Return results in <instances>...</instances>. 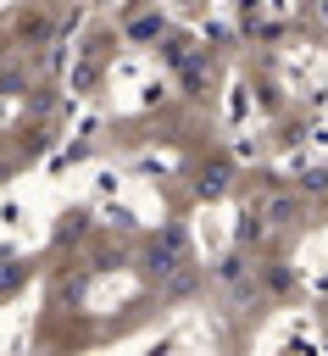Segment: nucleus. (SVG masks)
Instances as JSON below:
<instances>
[{"mask_svg": "<svg viewBox=\"0 0 328 356\" xmlns=\"http://www.w3.org/2000/svg\"><path fill=\"white\" fill-rule=\"evenodd\" d=\"M178 267H189V239H183V228H167L161 239H150V250H145V273L161 284V278H172Z\"/></svg>", "mask_w": 328, "mask_h": 356, "instance_id": "f257e3e1", "label": "nucleus"}, {"mask_svg": "<svg viewBox=\"0 0 328 356\" xmlns=\"http://www.w3.org/2000/svg\"><path fill=\"white\" fill-rule=\"evenodd\" d=\"M228 189V161H211V167H200V178H195V195L200 200H217Z\"/></svg>", "mask_w": 328, "mask_h": 356, "instance_id": "f03ea898", "label": "nucleus"}, {"mask_svg": "<svg viewBox=\"0 0 328 356\" xmlns=\"http://www.w3.org/2000/svg\"><path fill=\"white\" fill-rule=\"evenodd\" d=\"M22 278H28V267H22V261H0V295H11Z\"/></svg>", "mask_w": 328, "mask_h": 356, "instance_id": "7ed1b4c3", "label": "nucleus"}, {"mask_svg": "<svg viewBox=\"0 0 328 356\" xmlns=\"http://www.w3.org/2000/svg\"><path fill=\"white\" fill-rule=\"evenodd\" d=\"M261 234H267V222H261L256 211H245V217H239V239H261Z\"/></svg>", "mask_w": 328, "mask_h": 356, "instance_id": "20e7f679", "label": "nucleus"}, {"mask_svg": "<svg viewBox=\"0 0 328 356\" xmlns=\"http://www.w3.org/2000/svg\"><path fill=\"white\" fill-rule=\"evenodd\" d=\"M300 184H306V189H328V172H322V167H311V172H306Z\"/></svg>", "mask_w": 328, "mask_h": 356, "instance_id": "39448f33", "label": "nucleus"}, {"mask_svg": "<svg viewBox=\"0 0 328 356\" xmlns=\"http://www.w3.org/2000/svg\"><path fill=\"white\" fill-rule=\"evenodd\" d=\"M267 289H289V273L284 267H267Z\"/></svg>", "mask_w": 328, "mask_h": 356, "instance_id": "423d86ee", "label": "nucleus"}]
</instances>
